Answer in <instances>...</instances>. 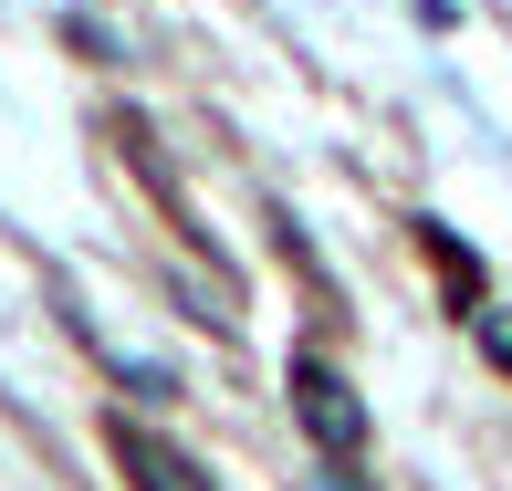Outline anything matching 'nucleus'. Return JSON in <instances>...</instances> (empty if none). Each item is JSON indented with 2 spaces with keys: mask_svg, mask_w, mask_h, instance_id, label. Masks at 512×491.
Masks as SVG:
<instances>
[{
  "mask_svg": "<svg viewBox=\"0 0 512 491\" xmlns=\"http://www.w3.org/2000/svg\"><path fill=\"white\" fill-rule=\"evenodd\" d=\"M481 345H492V356L512 366V324H502V314H492V324H481Z\"/></svg>",
  "mask_w": 512,
  "mask_h": 491,
  "instance_id": "3",
  "label": "nucleus"
},
{
  "mask_svg": "<svg viewBox=\"0 0 512 491\" xmlns=\"http://www.w3.org/2000/svg\"><path fill=\"white\" fill-rule=\"evenodd\" d=\"M115 460H126L136 491H209V471H199L189 450H168L157 429H126V418H115Z\"/></svg>",
  "mask_w": 512,
  "mask_h": 491,
  "instance_id": "2",
  "label": "nucleus"
},
{
  "mask_svg": "<svg viewBox=\"0 0 512 491\" xmlns=\"http://www.w3.org/2000/svg\"><path fill=\"white\" fill-rule=\"evenodd\" d=\"M324 491H356V481H345V471H324Z\"/></svg>",
  "mask_w": 512,
  "mask_h": 491,
  "instance_id": "4",
  "label": "nucleus"
},
{
  "mask_svg": "<svg viewBox=\"0 0 512 491\" xmlns=\"http://www.w3.org/2000/svg\"><path fill=\"white\" fill-rule=\"evenodd\" d=\"M293 418L314 429V450L335 460V471H345V460L366 450V408H356V387H345V377H335L324 356H293Z\"/></svg>",
  "mask_w": 512,
  "mask_h": 491,
  "instance_id": "1",
  "label": "nucleus"
}]
</instances>
